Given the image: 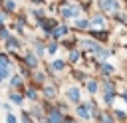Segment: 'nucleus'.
Here are the masks:
<instances>
[{"label":"nucleus","mask_w":127,"mask_h":123,"mask_svg":"<svg viewBox=\"0 0 127 123\" xmlns=\"http://www.w3.org/2000/svg\"><path fill=\"white\" fill-rule=\"evenodd\" d=\"M67 97H69L71 101H79V89H77V87L67 89Z\"/></svg>","instance_id":"f257e3e1"},{"label":"nucleus","mask_w":127,"mask_h":123,"mask_svg":"<svg viewBox=\"0 0 127 123\" xmlns=\"http://www.w3.org/2000/svg\"><path fill=\"white\" fill-rule=\"evenodd\" d=\"M101 8L103 10H117V4L113 0H101Z\"/></svg>","instance_id":"f03ea898"},{"label":"nucleus","mask_w":127,"mask_h":123,"mask_svg":"<svg viewBox=\"0 0 127 123\" xmlns=\"http://www.w3.org/2000/svg\"><path fill=\"white\" fill-rule=\"evenodd\" d=\"M48 123H62V115H60V111H52Z\"/></svg>","instance_id":"7ed1b4c3"},{"label":"nucleus","mask_w":127,"mask_h":123,"mask_svg":"<svg viewBox=\"0 0 127 123\" xmlns=\"http://www.w3.org/2000/svg\"><path fill=\"white\" fill-rule=\"evenodd\" d=\"M65 32H67V30H65V26H60V28H56V30H54V38H62Z\"/></svg>","instance_id":"20e7f679"},{"label":"nucleus","mask_w":127,"mask_h":123,"mask_svg":"<svg viewBox=\"0 0 127 123\" xmlns=\"http://www.w3.org/2000/svg\"><path fill=\"white\" fill-rule=\"evenodd\" d=\"M62 14H64V16H75V14H77V8H64Z\"/></svg>","instance_id":"39448f33"},{"label":"nucleus","mask_w":127,"mask_h":123,"mask_svg":"<svg viewBox=\"0 0 127 123\" xmlns=\"http://www.w3.org/2000/svg\"><path fill=\"white\" fill-rule=\"evenodd\" d=\"M77 113H79L81 117H89V113H87V107H85V105H79V107H77Z\"/></svg>","instance_id":"423d86ee"},{"label":"nucleus","mask_w":127,"mask_h":123,"mask_svg":"<svg viewBox=\"0 0 127 123\" xmlns=\"http://www.w3.org/2000/svg\"><path fill=\"white\" fill-rule=\"evenodd\" d=\"M20 83H22V79H20V75H14V77H12V85L16 87V85H20Z\"/></svg>","instance_id":"0eeeda50"},{"label":"nucleus","mask_w":127,"mask_h":123,"mask_svg":"<svg viewBox=\"0 0 127 123\" xmlns=\"http://www.w3.org/2000/svg\"><path fill=\"white\" fill-rule=\"evenodd\" d=\"M10 99H12L14 103H22V97H20V95H16V93H12V95H10Z\"/></svg>","instance_id":"6e6552de"},{"label":"nucleus","mask_w":127,"mask_h":123,"mask_svg":"<svg viewBox=\"0 0 127 123\" xmlns=\"http://www.w3.org/2000/svg\"><path fill=\"white\" fill-rule=\"evenodd\" d=\"M26 60H28V63H30V65H36V58H34L32 54H28V58H26Z\"/></svg>","instance_id":"1a4fd4ad"},{"label":"nucleus","mask_w":127,"mask_h":123,"mask_svg":"<svg viewBox=\"0 0 127 123\" xmlns=\"http://www.w3.org/2000/svg\"><path fill=\"white\" fill-rule=\"evenodd\" d=\"M54 69H64V62H54Z\"/></svg>","instance_id":"9d476101"},{"label":"nucleus","mask_w":127,"mask_h":123,"mask_svg":"<svg viewBox=\"0 0 127 123\" xmlns=\"http://www.w3.org/2000/svg\"><path fill=\"white\" fill-rule=\"evenodd\" d=\"M87 89H89V91L93 93V91L97 89V83H95V81H89V85H87Z\"/></svg>","instance_id":"9b49d317"},{"label":"nucleus","mask_w":127,"mask_h":123,"mask_svg":"<svg viewBox=\"0 0 127 123\" xmlns=\"http://www.w3.org/2000/svg\"><path fill=\"white\" fill-rule=\"evenodd\" d=\"M75 24H77V28H87V22L85 20H77Z\"/></svg>","instance_id":"f8f14e48"},{"label":"nucleus","mask_w":127,"mask_h":123,"mask_svg":"<svg viewBox=\"0 0 127 123\" xmlns=\"http://www.w3.org/2000/svg\"><path fill=\"white\" fill-rule=\"evenodd\" d=\"M6 73H8V67H2V69H0V81L6 77Z\"/></svg>","instance_id":"ddd939ff"},{"label":"nucleus","mask_w":127,"mask_h":123,"mask_svg":"<svg viewBox=\"0 0 127 123\" xmlns=\"http://www.w3.org/2000/svg\"><path fill=\"white\" fill-rule=\"evenodd\" d=\"M93 24H97V26H101V24H103V18H101V16H97V18H93Z\"/></svg>","instance_id":"4468645a"},{"label":"nucleus","mask_w":127,"mask_h":123,"mask_svg":"<svg viewBox=\"0 0 127 123\" xmlns=\"http://www.w3.org/2000/svg\"><path fill=\"white\" fill-rule=\"evenodd\" d=\"M56 48H58L56 44H50V48H48V50H50V54H54V52H56Z\"/></svg>","instance_id":"2eb2a0df"},{"label":"nucleus","mask_w":127,"mask_h":123,"mask_svg":"<svg viewBox=\"0 0 127 123\" xmlns=\"http://www.w3.org/2000/svg\"><path fill=\"white\" fill-rule=\"evenodd\" d=\"M111 69H113V67H111V65H107V63H105V65H103V71H105V73H109V71H111Z\"/></svg>","instance_id":"dca6fc26"},{"label":"nucleus","mask_w":127,"mask_h":123,"mask_svg":"<svg viewBox=\"0 0 127 123\" xmlns=\"http://www.w3.org/2000/svg\"><path fill=\"white\" fill-rule=\"evenodd\" d=\"M54 93H56V91H54L52 87H46V95H54Z\"/></svg>","instance_id":"f3484780"},{"label":"nucleus","mask_w":127,"mask_h":123,"mask_svg":"<svg viewBox=\"0 0 127 123\" xmlns=\"http://www.w3.org/2000/svg\"><path fill=\"white\" fill-rule=\"evenodd\" d=\"M0 36H2V38H8V32H6L4 28H2V30H0Z\"/></svg>","instance_id":"a211bd4d"},{"label":"nucleus","mask_w":127,"mask_h":123,"mask_svg":"<svg viewBox=\"0 0 127 123\" xmlns=\"http://www.w3.org/2000/svg\"><path fill=\"white\" fill-rule=\"evenodd\" d=\"M8 46H10V48H14V46H18V44H16V40H8Z\"/></svg>","instance_id":"6ab92c4d"},{"label":"nucleus","mask_w":127,"mask_h":123,"mask_svg":"<svg viewBox=\"0 0 127 123\" xmlns=\"http://www.w3.org/2000/svg\"><path fill=\"white\" fill-rule=\"evenodd\" d=\"M28 95H30V97L34 99V97H36V91H34V89H28Z\"/></svg>","instance_id":"aec40b11"},{"label":"nucleus","mask_w":127,"mask_h":123,"mask_svg":"<svg viewBox=\"0 0 127 123\" xmlns=\"http://www.w3.org/2000/svg\"><path fill=\"white\" fill-rule=\"evenodd\" d=\"M8 123H16V117L14 115H8Z\"/></svg>","instance_id":"412c9836"},{"label":"nucleus","mask_w":127,"mask_h":123,"mask_svg":"<svg viewBox=\"0 0 127 123\" xmlns=\"http://www.w3.org/2000/svg\"><path fill=\"white\" fill-rule=\"evenodd\" d=\"M123 99H125V101H127V93H125V95H123Z\"/></svg>","instance_id":"4be33fe9"},{"label":"nucleus","mask_w":127,"mask_h":123,"mask_svg":"<svg viewBox=\"0 0 127 123\" xmlns=\"http://www.w3.org/2000/svg\"><path fill=\"white\" fill-rule=\"evenodd\" d=\"M0 24H2V16H0Z\"/></svg>","instance_id":"5701e85b"}]
</instances>
